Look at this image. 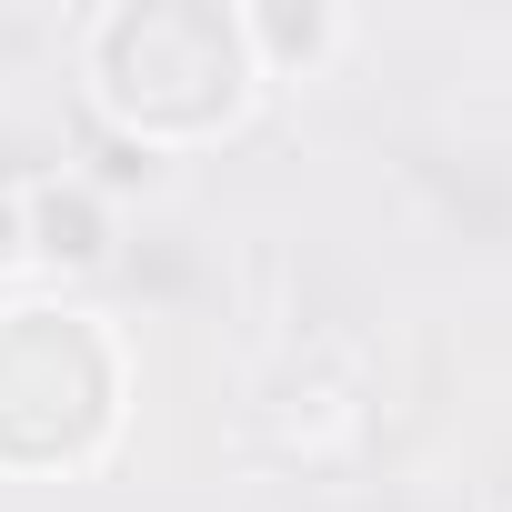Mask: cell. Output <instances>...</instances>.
Masks as SVG:
<instances>
[{"label":"cell","mask_w":512,"mask_h":512,"mask_svg":"<svg viewBox=\"0 0 512 512\" xmlns=\"http://www.w3.org/2000/svg\"><path fill=\"white\" fill-rule=\"evenodd\" d=\"M81 81H91V121L151 161L231 141L262 101L241 11H221V0H111V11H91Z\"/></svg>","instance_id":"obj_1"},{"label":"cell","mask_w":512,"mask_h":512,"mask_svg":"<svg viewBox=\"0 0 512 512\" xmlns=\"http://www.w3.org/2000/svg\"><path fill=\"white\" fill-rule=\"evenodd\" d=\"M131 422V352L91 302L21 292L0 302V472L61 482L91 472Z\"/></svg>","instance_id":"obj_2"},{"label":"cell","mask_w":512,"mask_h":512,"mask_svg":"<svg viewBox=\"0 0 512 512\" xmlns=\"http://www.w3.org/2000/svg\"><path fill=\"white\" fill-rule=\"evenodd\" d=\"M21 262L41 282H81L111 262V191L91 171H41L21 181Z\"/></svg>","instance_id":"obj_3"},{"label":"cell","mask_w":512,"mask_h":512,"mask_svg":"<svg viewBox=\"0 0 512 512\" xmlns=\"http://www.w3.org/2000/svg\"><path fill=\"white\" fill-rule=\"evenodd\" d=\"M241 41L262 81H322L352 51V21L332 0H241Z\"/></svg>","instance_id":"obj_4"},{"label":"cell","mask_w":512,"mask_h":512,"mask_svg":"<svg viewBox=\"0 0 512 512\" xmlns=\"http://www.w3.org/2000/svg\"><path fill=\"white\" fill-rule=\"evenodd\" d=\"M21 181H0V282H21Z\"/></svg>","instance_id":"obj_5"}]
</instances>
